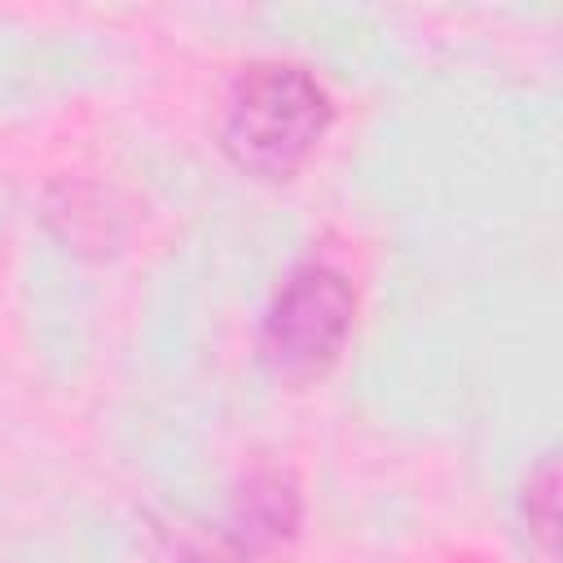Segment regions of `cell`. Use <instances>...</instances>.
<instances>
[{"label":"cell","instance_id":"cell-1","mask_svg":"<svg viewBox=\"0 0 563 563\" xmlns=\"http://www.w3.org/2000/svg\"><path fill=\"white\" fill-rule=\"evenodd\" d=\"M330 119L334 101L312 70L295 62H260L224 92L220 145L242 172L282 180L308 163L330 132Z\"/></svg>","mask_w":563,"mask_h":563},{"label":"cell","instance_id":"cell-2","mask_svg":"<svg viewBox=\"0 0 563 563\" xmlns=\"http://www.w3.org/2000/svg\"><path fill=\"white\" fill-rule=\"evenodd\" d=\"M356 321V290L330 264L295 268L260 325V352L282 378H312L339 361Z\"/></svg>","mask_w":563,"mask_h":563},{"label":"cell","instance_id":"cell-3","mask_svg":"<svg viewBox=\"0 0 563 563\" xmlns=\"http://www.w3.org/2000/svg\"><path fill=\"white\" fill-rule=\"evenodd\" d=\"M295 519H299L295 493H290L277 475H260V479H251V484L238 493V506H233V537H238L242 550H268V545H277L282 537L295 532Z\"/></svg>","mask_w":563,"mask_h":563},{"label":"cell","instance_id":"cell-4","mask_svg":"<svg viewBox=\"0 0 563 563\" xmlns=\"http://www.w3.org/2000/svg\"><path fill=\"white\" fill-rule=\"evenodd\" d=\"M559 479H554V462L545 457L528 484H523V515H528V528L537 532V541L545 550H554V532H559Z\"/></svg>","mask_w":563,"mask_h":563}]
</instances>
